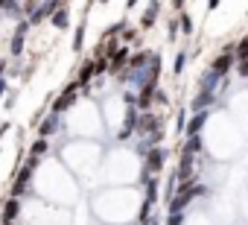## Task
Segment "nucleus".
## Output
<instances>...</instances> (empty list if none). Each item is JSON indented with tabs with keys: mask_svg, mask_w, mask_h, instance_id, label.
Listing matches in <instances>:
<instances>
[{
	"mask_svg": "<svg viewBox=\"0 0 248 225\" xmlns=\"http://www.w3.org/2000/svg\"><path fill=\"white\" fill-rule=\"evenodd\" d=\"M164 164H167V149H164V146H149V152L143 155V176H140V178L158 176V173L164 170Z\"/></svg>",
	"mask_w": 248,
	"mask_h": 225,
	"instance_id": "obj_1",
	"label": "nucleus"
},
{
	"mask_svg": "<svg viewBox=\"0 0 248 225\" xmlns=\"http://www.w3.org/2000/svg\"><path fill=\"white\" fill-rule=\"evenodd\" d=\"M105 56H108V70H111V73H117V70H120L123 64H126V62H129V56H132V50H129V47H120V44H111Z\"/></svg>",
	"mask_w": 248,
	"mask_h": 225,
	"instance_id": "obj_2",
	"label": "nucleus"
},
{
	"mask_svg": "<svg viewBox=\"0 0 248 225\" xmlns=\"http://www.w3.org/2000/svg\"><path fill=\"white\" fill-rule=\"evenodd\" d=\"M135 129H138L143 138H149V135L161 132V117H155V114H149V111H143V114L138 117V123H135Z\"/></svg>",
	"mask_w": 248,
	"mask_h": 225,
	"instance_id": "obj_3",
	"label": "nucleus"
},
{
	"mask_svg": "<svg viewBox=\"0 0 248 225\" xmlns=\"http://www.w3.org/2000/svg\"><path fill=\"white\" fill-rule=\"evenodd\" d=\"M76 91H79V85H76V82H70V85L64 88V94L53 102V114H62V111H67V108L76 102Z\"/></svg>",
	"mask_w": 248,
	"mask_h": 225,
	"instance_id": "obj_4",
	"label": "nucleus"
},
{
	"mask_svg": "<svg viewBox=\"0 0 248 225\" xmlns=\"http://www.w3.org/2000/svg\"><path fill=\"white\" fill-rule=\"evenodd\" d=\"M158 15H161V0H149L146 12L140 15V30H143V32H146V30H152V27H155V21H158Z\"/></svg>",
	"mask_w": 248,
	"mask_h": 225,
	"instance_id": "obj_5",
	"label": "nucleus"
},
{
	"mask_svg": "<svg viewBox=\"0 0 248 225\" xmlns=\"http://www.w3.org/2000/svg\"><path fill=\"white\" fill-rule=\"evenodd\" d=\"M231 64H233V47H225L216 59H213V64H210V70H216V73H228L231 70Z\"/></svg>",
	"mask_w": 248,
	"mask_h": 225,
	"instance_id": "obj_6",
	"label": "nucleus"
},
{
	"mask_svg": "<svg viewBox=\"0 0 248 225\" xmlns=\"http://www.w3.org/2000/svg\"><path fill=\"white\" fill-rule=\"evenodd\" d=\"M175 178H178V181H193V152L181 149V164H178Z\"/></svg>",
	"mask_w": 248,
	"mask_h": 225,
	"instance_id": "obj_7",
	"label": "nucleus"
},
{
	"mask_svg": "<svg viewBox=\"0 0 248 225\" xmlns=\"http://www.w3.org/2000/svg\"><path fill=\"white\" fill-rule=\"evenodd\" d=\"M59 129H62L59 114H50V117H44V120H41V126H38V138H53Z\"/></svg>",
	"mask_w": 248,
	"mask_h": 225,
	"instance_id": "obj_8",
	"label": "nucleus"
},
{
	"mask_svg": "<svg viewBox=\"0 0 248 225\" xmlns=\"http://www.w3.org/2000/svg\"><path fill=\"white\" fill-rule=\"evenodd\" d=\"M18 213H21V199H18V196H12V199H6V202H3V216H0V219H3V222H15V219H18Z\"/></svg>",
	"mask_w": 248,
	"mask_h": 225,
	"instance_id": "obj_9",
	"label": "nucleus"
},
{
	"mask_svg": "<svg viewBox=\"0 0 248 225\" xmlns=\"http://www.w3.org/2000/svg\"><path fill=\"white\" fill-rule=\"evenodd\" d=\"M204 123H207V111H193V117H190V123L184 126V132H187V135H199V132L204 129Z\"/></svg>",
	"mask_w": 248,
	"mask_h": 225,
	"instance_id": "obj_10",
	"label": "nucleus"
},
{
	"mask_svg": "<svg viewBox=\"0 0 248 225\" xmlns=\"http://www.w3.org/2000/svg\"><path fill=\"white\" fill-rule=\"evenodd\" d=\"M50 24H53L56 30H67V24H70V9H67V6H59V9L50 15Z\"/></svg>",
	"mask_w": 248,
	"mask_h": 225,
	"instance_id": "obj_11",
	"label": "nucleus"
},
{
	"mask_svg": "<svg viewBox=\"0 0 248 225\" xmlns=\"http://www.w3.org/2000/svg\"><path fill=\"white\" fill-rule=\"evenodd\" d=\"M213 99H216V91H202V94L190 102V111H204L207 105H213Z\"/></svg>",
	"mask_w": 248,
	"mask_h": 225,
	"instance_id": "obj_12",
	"label": "nucleus"
},
{
	"mask_svg": "<svg viewBox=\"0 0 248 225\" xmlns=\"http://www.w3.org/2000/svg\"><path fill=\"white\" fill-rule=\"evenodd\" d=\"M0 12L9 15V18H24V12H21V0H0Z\"/></svg>",
	"mask_w": 248,
	"mask_h": 225,
	"instance_id": "obj_13",
	"label": "nucleus"
},
{
	"mask_svg": "<svg viewBox=\"0 0 248 225\" xmlns=\"http://www.w3.org/2000/svg\"><path fill=\"white\" fill-rule=\"evenodd\" d=\"M149 56H152V53H146V50H143V53L129 56V62H126V64H129V70H143V67L149 64Z\"/></svg>",
	"mask_w": 248,
	"mask_h": 225,
	"instance_id": "obj_14",
	"label": "nucleus"
},
{
	"mask_svg": "<svg viewBox=\"0 0 248 225\" xmlns=\"http://www.w3.org/2000/svg\"><path fill=\"white\" fill-rule=\"evenodd\" d=\"M219 82H222V73H216V70H207L199 88H202V91H216V85H219Z\"/></svg>",
	"mask_w": 248,
	"mask_h": 225,
	"instance_id": "obj_15",
	"label": "nucleus"
},
{
	"mask_svg": "<svg viewBox=\"0 0 248 225\" xmlns=\"http://www.w3.org/2000/svg\"><path fill=\"white\" fill-rule=\"evenodd\" d=\"M91 79H93V62H85V64H82V70H79V79H76V85H79V88H85Z\"/></svg>",
	"mask_w": 248,
	"mask_h": 225,
	"instance_id": "obj_16",
	"label": "nucleus"
},
{
	"mask_svg": "<svg viewBox=\"0 0 248 225\" xmlns=\"http://www.w3.org/2000/svg\"><path fill=\"white\" fill-rule=\"evenodd\" d=\"M178 24H181V32H184V35H193V30H196V24H193V18H190V15H187L184 9L178 12Z\"/></svg>",
	"mask_w": 248,
	"mask_h": 225,
	"instance_id": "obj_17",
	"label": "nucleus"
},
{
	"mask_svg": "<svg viewBox=\"0 0 248 225\" xmlns=\"http://www.w3.org/2000/svg\"><path fill=\"white\" fill-rule=\"evenodd\" d=\"M187 59H190V50H178V56H175V67H172V73H175V76H181V73H184Z\"/></svg>",
	"mask_w": 248,
	"mask_h": 225,
	"instance_id": "obj_18",
	"label": "nucleus"
},
{
	"mask_svg": "<svg viewBox=\"0 0 248 225\" xmlns=\"http://www.w3.org/2000/svg\"><path fill=\"white\" fill-rule=\"evenodd\" d=\"M184 149H187V152H193V155H199V152L204 149V144H202V138H199V135H187Z\"/></svg>",
	"mask_w": 248,
	"mask_h": 225,
	"instance_id": "obj_19",
	"label": "nucleus"
},
{
	"mask_svg": "<svg viewBox=\"0 0 248 225\" xmlns=\"http://www.w3.org/2000/svg\"><path fill=\"white\" fill-rule=\"evenodd\" d=\"M47 149H50V141H47V138H38V141H35V144L30 146V155H35V158H41V155H44Z\"/></svg>",
	"mask_w": 248,
	"mask_h": 225,
	"instance_id": "obj_20",
	"label": "nucleus"
},
{
	"mask_svg": "<svg viewBox=\"0 0 248 225\" xmlns=\"http://www.w3.org/2000/svg\"><path fill=\"white\" fill-rule=\"evenodd\" d=\"M233 59H239V62H248V35L233 47Z\"/></svg>",
	"mask_w": 248,
	"mask_h": 225,
	"instance_id": "obj_21",
	"label": "nucleus"
},
{
	"mask_svg": "<svg viewBox=\"0 0 248 225\" xmlns=\"http://www.w3.org/2000/svg\"><path fill=\"white\" fill-rule=\"evenodd\" d=\"M82 44H85V24H79V27H76V35H73V50L79 53V50H82Z\"/></svg>",
	"mask_w": 248,
	"mask_h": 225,
	"instance_id": "obj_22",
	"label": "nucleus"
},
{
	"mask_svg": "<svg viewBox=\"0 0 248 225\" xmlns=\"http://www.w3.org/2000/svg\"><path fill=\"white\" fill-rule=\"evenodd\" d=\"M123 27H126V21H117V24H111V27H108V32H105V38H117V35L123 32Z\"/></svg>",
	"mask_w": 248,
	"mask_h": 225,
	"instance_id": "obj_23",
	"label": "nucleus"
},
{
	"mask_svg": "<svg viewBox=\"0 0 248 225\" xmlns=\"http://www.w3.org/2000/svg\"><path fill=\"white\" fill-rule=\"evenodd\" d=\"M152 102H158V105H167V102H170L167 91H164V88H155V94H152Z\"/></svg>",
	"mask_w": 248,
	"mask_h": 225,
	"instance_id": "obj_24",
	"label": "nucleus"
},
{
	"mask_svg": "<svg viewBox=\"0 0 248 225\" xmlns=\"http://www.w3.org/2000/svg\"><path fill=\"white\" fill-rule=\"evenodd\" d=\"M181 222H184V213L181 210H172L170 219H167V225H181Z\"/></svg>",
	"mask_w": 248,
	"mask_h": 225,
	"instance_id": "obj_25",
	"label": "nucleus"
},
{
	"mask_svg": "<svg viewBox=\"0 0 248 225\" xmlns=\"http://www.w3.org/2000/svg\"><path fill=\"white\" fill-rule=\"evenodd\" d=\"M120 35L126 38V41H135V38H138V30H132V27L126 24V27H123V32H120Z\"/></svg>",
	"mask_w": 248,
	"mask_h": 225,
	"instance_id": "obj_26",
	"label": "nucleus"
},
{
	"mask_svg": "<svg viewBox=\"0 0 248 225\" xmlns=\"http://www.w3.org/2000/svg\"><path fill=\"white\" fill-rule=\"evenodd\" d=\"M167 38H170V41H175V38H178V21H172V24H170V32H167Z\"/></svg>",
	"mask_w": 248,
	"mask_h": 225,
	"instance_id": "obj_27",
	"label": "nucleus"
},
{
	"mask_svg": "<svg viewBox=\"0 0 248 225\" xmlns=\"http://www.w3.org/2000/svg\"><path fill=\"white\" fill-rule=\"evenodd\" d=\"M184 126H187V111L181 108V111H178V132H184Z\"/></svg>",
	"mask_w": 248,
	"mask_h": 225,
	"instance_id": "obj_28",
	"label": "nucleus"
},
{
	"mask_svg": "<svg viewBox=\"0 0 248 225\" xmlns=\"http://www.w3.org/2000/svg\"><path fill=\"white\" fill-rule=\"evenodd\" d=\"M236 73H239L242 79H248V62H239V64H236Z\"/></svg>",
	"mask_w": 248,
	"mask_h": 225,
	"instance_id": "obj_29",
	"label": "nucleus"
},
{
	"mask_svg": "<svg viewBox=\"0 0 248 225\" xmlns=\"http://www.w3.org/2000/svg\"><path fill=\"white\" fill-rule=\"evenodd\" d=\"M6 91H9V82H6V76H0V99H3Z\"/></svg>",
	"mask_w": 248,
	"mask_h": 225,
	"instance_id": "obj_30",
	"label": "nucleus"
},
{
	"mask_svg": "<svg viewBox=\"0 0 248 225\" xmlns=\"http://www.w3.org/2000/svg\"><path fill=\"white\" fill-rule=\"evenodd\" d=\"M219 3H222V0H207V12H213V9H219Z\"/></svg>",
	"mask_w": 248,
	"mask_h": 225,
	"instance_id": "obj_31",
	"label": "nucleus"
},
{
	"mask_svg": "<svg viewBox=\"0 0 248 225\" xmlns=\"http://www.w3.org/2000/svg\"><path fill=\"white\" fill-rule=\"evenodd\" d=\"M6 67H9V62H6V59H0V76L6 73Z\"/></svg>",
	"mask_w": 248,
	"mask_h": 225,
	"instance_id": "obj_32",
	"label": "nucleus"
},
{
	"mask_svg": "<svg viewBox=\"0 0 248 225\" xmlns=\"http://www.w3.org/2000/svg\"><path fill=\"white\" fill-rule=\"evenodd\" d=\"M9 129H12V126H9V123H0V138H3V135H6V132H9Z\"/></svg>",
	"mask_w": 248,
	"mask_h": 225,
	"instance_id": "obj_33",
	"label": "nucleus"
},
{
	"mask_svg": "<svg viewBox=\"0 0 248 225\" xmlns=\"http://www.w3.org/2000/svg\"><path fill=\"white\" fill-rule=\"evenodd\" d=\"M184 3H187V0H172V6H175V9H178V12H181V9H184Z\"/></svg>",
	"mask_w": 248,
	"mask_h": 225,
	"instance_id": "obj_34",
	"label": "nucleus"
},
{
	"mask_svg": "<svg viewBox=\"0 0 248 225\" xmlns=\"http://www.w3.org/2000/svg\"><path fill=\"white\" fill-rule=\"evenodd\" d=\"M138 6V0H126V9H135Z\"/></svg>",
	"mask_w": 248,
	"mask_h": 225,
	"instance_id": "obj_35",
	"label": "nucleus"
},
{
	"mask_svg": "<svg viewBox=\"0 0 248 225\" xmlns=\"http://www.w3.org/2000/svg\"><path fill=\"white\" fill-rule=\"evenodd\" d=\"M99 3H111V0H99Z\"/></svg>",
	"mask_w": 248,
	"mask_h": 225,
	"instance_id": "obj_36",
	"label": "nucleus"
},
{
	"mask_svg": "<svg viewBox=\"0 0 248 225\" xmlns=\"http://www.w3.org/2000/svg\"><path fill=\"white\" fill-rule=\"evenodd\" d=\"M3 18H6V15H3V12H0V21H3Z\"/></svg>",
	"mask_w": 248,
	"mask_h": 225,
	"instance_id": "obj_37",
	"label": "nucleus"
},
{
	"mask_svg": "<svg viewBox=\"0 0 248 225\" xmlns=\"http://www.w3.org/2000/svg\"><path fill=\"white\" fill-rule=\"evenodd\" d=\"M3 225H15V222H3Z\"/></svg>",
	"mask_w": 248,
	"mask_h": 225,
	"instance_id": "obj_38",
	"label": "nucleus"
},
{
	"mask_svg": "<svg viewBox=\"0 0 248 225\" xmlns=\"http://www.w3.org/2000/svg\"><path fill=\"white\" fill-rule=\"evenodd\" d=\"M88 3H93V0H88Z\"/></svg>",
	"mask_w": 248,
	"mask_h": 225,
	"instance_id": "obj_39",
	"label": "nucleus"
},
{
	"mask_svg": "<svg viewBox=\"0 0 248 225\" xmlns=\"http://www.w3.org/2000/svg\"><path fill=\"white\" fill-rule=\"evenodd\" d=\"M138 225H140V222H138Z\"/></svg>",
	"mask_w": 248,
	"mask_h": 225,
	"instance_id": "obj_40",
	"label": "nucleus"
}]
</instances>
